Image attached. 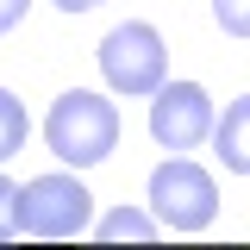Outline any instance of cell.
<instances>
[{
	"label": "cell",
	"mask_w": 250,
	"mask_h": 250,
	"mask_svg": "<svg viewBox=\"0 0 250 250\" xmlns=\"http://www.w3.org/2000/svg\"><path fill=\"white\" fill-rule=\"evenodd\" d=\"M44 144L69 169H94V163H106L119 150V106L100 100V94H88V88H69L44 113Z\"/></svg>",
	"instance_id": "obj_1"
},
{
	"label": "cell",
	"mask_w": 250,
	"mask_h": 250,
	"mask_svg": "<svg viewBox=\"0 0 250 250\" xmlns=\"http://www.w3.org/2000/svg\"><path fill=\"white\" fill-rule=\"evenodd\" d=\"M100 75L113 94H156L169 82V50H163V31L144 25V19H125L100 38Z\"/></svg>",
	"instance_id": "obj_2"
},
{
	"label": "cell",
	"mask_w": 250,
	"mask_h": 250,
	"mask_svg": "<svg viewBox=\"0 0 250 250\" xmlns=\"http://www.w3.org/2000/svg\"><path fill=\"white\" fill-rule=\"evenodd\" d=\"M150 213L163 231H207L219 219V182L188 163V156H169L163 169L150 175Z\"/></svg>",
	"instance_id": "obj_3"
},
{
	"label": "cell",
	"mask_w": 250,
	"mask_h": 250,
	"mask_svg": "<svg viewBox=\"0 0 250 250\" xmlns=\"http://www.w3.org/2000/svg\"><path fill=\"white\" fill-rule=\"evenodd\" d=\"M94 194L75 175H31L19 188V231L25 238H82Z\"/></svg>",
	"instance_id": "obj_4"
},
{
	"label": "cell",
	"mask_w": 250,
	"mask_h": 250,
	"mask_svg": "<svg viewBox=\"0 0 250 250\" xmlns=\"http://www.w3.org/2000/svg\"><path fill=\"white\" fill-rule=\"evenodd\" d=\"M150 138L163 150H194L213 138V100L200 82H163L150 94Z\"/></svg>",
	"instance_id": "obj_5"
},
{
	"label": "cell",
	"mask_w": 250,
	"mask_h": 250,
	"mask_svg": "<svg viewBox=\"0 0 250 250\" xmlns=\"http://www.w3.org/2000/svg\"><path fill=\"white\" fill-rule=\"evenodd\" d=\"M213 150L231 175H250V94H238L225 119H213Z\"/></svg>",
	"instance_id": "obj_6"
},
{
	"label": "cell",
	"mask_w": 250,
	"mask_h": 250,
	"mask_svg": "<svg viewBox=\"0 0 250 250\" xmlns=\"http://www.w3.org/2000/svg\"><path fill=\"white\" fill-rule=\"evenodd\" d=\"M25 138H31V119H25V106H19V94L0 88V163L25 150Z\"/></svg>",
	"instance_id": "obj_7"
},
{
	"label": "cell",
	"mask_w": 250,
	"mask_h": 250,
	"mask_svg": "<svg viewBox=\"0 0 250 250\" xmlns=\"http://www.w3.org/2000/svg\"><path fill=\"white\" fill-rule=\"evenodd\" d=\"M163 225H156V213H131V207H119V213L100 219V238H156Z\"/></svg>",
	"instance_id": "obj_8"
},
{
	"label": "cell",
	"mask_w": 250,
	"mask_h": 250,
	"mask_svg": "<svg viewBox=\"0 0 250 250\" xmlns=\"http://www.w3.org/2000/svg\"><path fill=\"white\" fill-rule=\"evenodd\" d=\"M213 19H219V31L250 38V0H213Z\"/></svg>",
	"instance_id": "obj_9"
},
{
	"label": "cell",
	"mask_w": 250,
	"mask_h": 250,
	"mask_svg": "<svg viewBox=\"0 0 250 250\" xmlns=\"http://www.w3.org/2000/svg\"><path fill=\"white\" fill-rule=\"evenodd\" d=\"M6 238H19V182L0 175V244Z\"/></svg>",
	"instance_id": "obj_10"
},
{
	"label": "cell",
	"mask_w": 250,
	"mask_h": 250,
	"mask_svg": "<svg viewBox=\"0 0 250 250\" xmlns=\"http://www.w3.org/2000/svg\"><path fill=\"white\" fill-rule=\"evenodd\" d=\"M25 6H31V0H0V38H6V31L25 19Z\"/></svg>",
	"instance_id": "obj_11"
},
{
	"label": "cell",
	"mask_w": 250,
	"mask_h": 250,
	"mask_svg": "<svg viewBox=\"0 0 250 250\" xmlns=\"http://www.w3.org/2000/svg\"><path fill=\"white\" fill-rule=\"evenodd\" d=\"M62 13H88V6H100V0H57Z\"/></svg>",
	"instance_id": "obj_12"
}]
</instances>
